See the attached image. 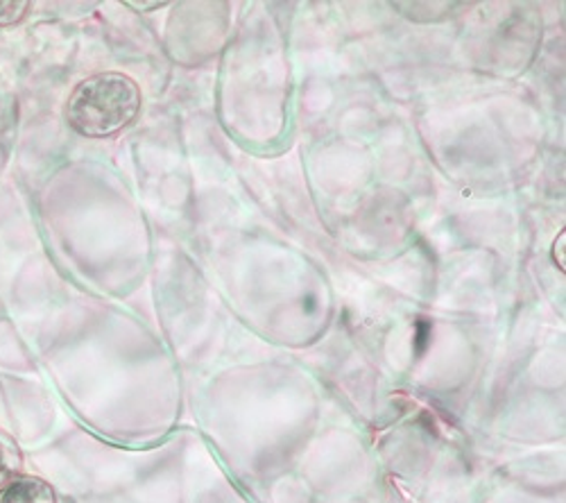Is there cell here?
Segmentation results:
<instances>
[{"instance_id":"1","label":"cell","mask_w":566,"mask_h":503,"mask_svg":"<svg viewBox=\"0 0 566 503\" xmlns=\"http://www.w3.org/2000/svg\"><path fill=\"white\" fill-rule=\"evenodd\" d=\"M140 109V91L123 73H98L77 84L66 105L69 125L86 139H107L125 129Z\"/></svg>"},{"instance_id":"2","label":"cell","mask_w":566,"mask_h":503,"mask_svg":"<svg viewBox=\"0 0 566 503\" xmlns=\"http://www.w3.org/2000/svg\"><path fill=\"white\" fill-rule=\"evenodd\" d=\"M0 503H57V494L43 479L19 474L0 485Z\"/></svg>"},{"instance_id":"3","label":"cell","mask_w":566,"mask_h":503,"mask_svg":"<svg viewBox=\"0 0 566 503\" xmlns=\"http://www.w3.org/2000/svg\"><path fill=\"white\" fill-rule=\"evenodd\" d=\"M21 468H23V453L19 444L6 431H0V485H6L14 476H19Z\"/></svg>"},{"instance_id":"4","label":"cell","mask_w":566,"mask_h":503,"mask_svg":"<svg viewBox=\"0 0 566 503\" xmlns=\"http://www.w3.org/2000/svg\"><path fill=\"white\" fill-rule=\"evenodd\" d=\"M25 0H8V3H0V25H14L19 23L28 12Z\"/></svg>"}]
</instances>
